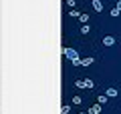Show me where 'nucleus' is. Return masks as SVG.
I'll use <instances>...</instances> for the list:
<instances>
[{"label":"nucleus","instance_id":"f257e3e1","mask_svg":"<svg viewBox=\"0 0 121 114\" xmlns=\"http://www.w3.org/2000/svg\"><path fill=\"white\" fill-rule=\"evenodd\" d=\"M75 86L77 88H95V82L91 80V78H81V80L75 82Z\"/></svg>","mask_w":121,"mask_h":114},{"label":"nucleus","instance_id":"f03ea898","mask_svg":"<svg viewBox=\"0 0 121 114\" xmlns=\"http://www.w3.org/2000/svg\"><path fill=\"white\" fill-rule=\"evenodd\" d=\"M63 56H65V58H69L71 62H73V60H79V54H77V50H75V48H63Z\"/></svg>","mask_w":121,"mask_h":114},{"label":"nucleus","instance_id":"7ed1b4c3","mask_svg":"<svg viewBox=\"0 0 121 114\" xmlns=\"http://www.w3.org/2000/svg\"><path fill=\"white\" fill-rule=\"evenodd\" d=\"M91 6H93V10H95V12H103V2H101V0H91Z\"/></svg>","mask_w":121,"mask_h":114},{"label":"nucleus","instance_id":"20e7f679","mask_svg":"<svg viewBox=\"0 0 121 114\" xmlns=\"http://www.w3.org/2000/svg\"><path fill=\"white\" fill-rule=\"evenodd\" d=\"M113 44H115V36H111V34L103 36V46H113Z\"/></svg>","mask_w":121,"mask_h":114},{"label":"nucleus","instance_id":"39448f33","mask_svg":"<svg viewBox=\"0 0 121 114\" xmlns=\"http://www.w3.org/2000/svg\"><path fill=\"white\" fill-rule=\"evenodd\" d=\"M89 114H101V104H99V102L93 104V106L89 108Z\"/></svg>","mask_w":121,"mask_h":114},{"label":"nucleus","instance_id":"423d86ee","mask_svg":"<svg viewBox=\"0 0 121 114\" xmlns=\"http://www.w3.org/2000/svg\"><path fill=\"white\" fill-rule=\"evenodd\" d=\"M107 100H109V96H107V94H99V96H97V102H99L101 106H105V104H107Z\"/></svg>","mask_w":121,"mask_h":114},{"label":"nucleus","instance_id":"0eeeda50","mask_svg":"<svg viewBox=\"0 0 121 114\" xmlns=\"http://www.w3.org/2000/svg\"><path fill=\"white\" fill-rule=\"evenodd\" d=\"M93 62H95V58L89 56V58H83V60H81V66H89V64H93Z\"/></svg>","mask_w":121,"mask_h":114},{"label":"nucleus","instance_id":"6e6552de","mask_svg":"<svg viewBox=\"0 0 121 114\" xmlns=\"http://www.w3.org/2000/svg\"><path fill=\"white\" fill-rule=\"evenodd\" d=\"M105 94H107L109 98H115L117 96V88H113V86H111V88H107V92H105Z\"/></svg>","mask_w":121,"mask_h":114},{"label":"nucleus","instance_id":"1a4fd4ad","mask_svg":"<svg viewBox=\"0 0 121 114\" xmlns=\"http://www.w3.org/2000/svg\"><path fill=\"white\" fill-rule=\"evenodd\" d=\"M79 22H81V24H87V22H89V14H87V12H83L81 16H79Z\"/></svg>","mask_w":121,"mask_h":114},{"label":"nucleus","instance_id":"9d476101","mask_svg":"<svg viewBox=\"0 0 121 114\" xmlns=\"http://www.w3.org/2000/svg\"><path fill=\"white\" fill-rule=\"evenodd\" d=\"M69 16H71V18H79V16H81V12L75 10V8H71V10H69Z\"/></svg>","mask_w":121,"mask_h":114},{"label":"nucleus","instance_id":"9b49d317","mask_svg":"<svg viewBox=\"0 0 121 114\" xmlns=\"http://www.w3.org/2000/svg\"><path fill=\"white\" fill-rule=\"evenodd\" d=\"M109 14H111L113 18H119V14H121V10L117 8V6H115V8H111V12H109Z\"/></svg>","mask_w":121,"mask_h":114},{"label":"nucleus","instance_id":"f8f14e48","mask_svg":"<svg viewBox=\"0 0 121 114\" xmlns=\"http://www.w3.org/2000/svg\"><path fill=\"white\" fill-rule=\"evenodd\" d=\"M89 32H91V26L89 24H83L81 26V34H89Z\"/></svg>","mask_w":121,"mask_h":114},{"label":"nucleus","instance_id":"ddd939ff","mask_svg":"<svg viewBox=\"0 0 121 114\" xmlns=\"http://www.w3.org/2000/svg\"><path fill=\"white\" fill-rule=\"evenodd\" d=\"M60 112H63V114H69V112H71V106H67V104H65L63 108H60Z\"/></svg>","mask_w":121,"mask_h":114},{"label":"nucleus","instance_id":"4468645a","mask_svg":"<svg viewBox=\"0 0 121 114\" xmlns=\"http://www.w3.org/2000/svg\"><path fill=\"white\" fill-rule=\"evenodd\" d=\"M81 102H83L81 96H73V104H81Z\"/></svg>","mask_w":121,"mask_h":114},{"label":"nucleus","instance_id":"2eb2a0df","mask_svg":"<svg viewBox=\"0 0 121 114\" xmlns=\"http://www.w3.org/2000/svg\"><path fill=\"white\" fill-rule=\"evenodd\" d=\"M75 4H77V0H67V6L69 8H75Z\"/></svg>","mask_w":121,"mask_h":114},{"label":"nucleus","instance_id":"dca6fc26","mask_svg":"<svg viewBox=\"0 0 121 114\" xmlns=\"http://www.w3.org/2000/svg\"><path fill=\"white\" fill-rule=\"evenodd\" d=\"M117 8H119V10H121V0H119V2H117Z\"/></svg>","mask_w":121,"mask_h":114},{"label":"nucleus","instance_id":"f3484780","mask_svg":"<svg viewBox=\"0 0 121 114\" xmlns=\"http://www.w3.org/2000/svg\"><path fill=\"white\" fill-rule=\"evenodd\" d=\"M79 114H89V112H79Z\"/></svg>","mask_w":121,"mask_h":114}]
</instances>
